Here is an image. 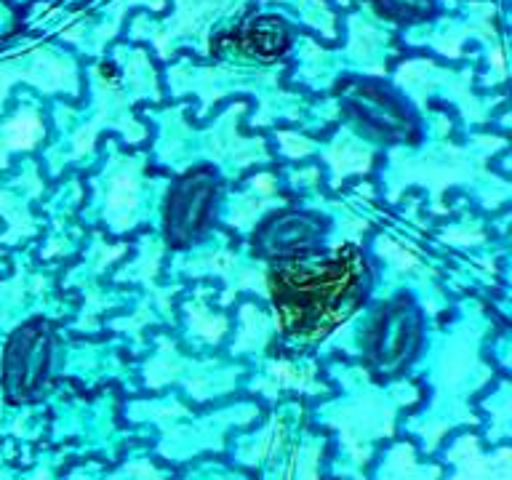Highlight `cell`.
Segmentation results:
<instances>
[{"instance_id":"1","label":"cell","mask_w":512,"mask_h":480,"mask_svg":"<svg viewBox=\"0 0 512 480\" xmlns=\"http://www.w3.org/2000/svg\"><path fill=\"white\" fill-rule=\"evenodd\" d=\"M270 294L283 334L294 342H315L363 304L368 294L366 259L358 246H342L323 262L296 256L272 267Z\"/></svg>"},{"instance_id":"2","label":"cell","mask_w":512,"mask_h":480,"mask_svg":"<svg viewBox=\"0 0 512 480\" xmlns=\"http://www.w3.org/2000/svg\"><path fill=\"white\" fill-rule=\"evenodd\" d=\"M416 347H419V312L406 296L379 307L363 334L368 363L382 374H392L400 366H406L414 358Z\"/></svg>"},{"instance_id":"3","label":"cell","mask_w":512,"mask_h":480,"mask_svg":"<svg viewBox=\"0 0 512 480\" xmlns=\"http://www.w3.org/2000/svg\"><path fill=\"white\" fill-rule=\"evenodd\" d=\"M48 366H51V331L43 320H32L11 336L3 355V384L8 398H32L46 382Z\"/></svg>"},{"instance_id":"4","label":"cell","mask_w":512,"mask_h":480,"mask_svg":"<svg viewBox=\"0 0 512 480\" xmlns=\"http://www.w3.org/2000/svg\"><path fill=\"white\" fill-rule=\"evenodd\" d=\"M342 102L344 110L352 115V120L363 131L379 136V139H387V142H414L416 134H419L411 112L384 88L360 83V86H352L344 94Z\"/></svg>"},{"instance_id":"5","label":"cell","mask_w":512,"mask_h":480,"mask_svg":"<svg viewBox=\"0 0 512 480\" xmlns=\"http://www.w3.org/2000/svg\"><path fill=\"white\" fill-rule=\"evenodd\" d=\"M216 179L211 171H198L176 184L168 195L166 238L174 246H187L208 227L214 211Z\"/></svg>"},{"instance_id":"6","label":"cell","mask_w":512,"mask_h":480,"mask_svg":"<svg viewBox=\"0 0 512 480\" xmlns=\"http://www.w3.org/2000/svg\"><path fill=\"white\" fill-rule=\"evenodd\" d=\"M323 238V224L310 214L275 216L256 232L254 246L262 256H296L310 254L315 243Z\"/></svg>"},{"instance_id":"7","label":"cell","mask_w":512,"mask_h":480,"mask_svg":"<svg viewBox=\"0 0 512 480\" xmlns=\"http://www.w3.org/2000/svg\"><path fill=\"white\" fill-rule=\"evenodd\" d=\"M243 56H254L259 62H272L288 48V30L278 19H254L232 38Z\"/></svg>"},{"instance_id":"8","label":"cell","mask_w":512,"mask_h":480,"mask_svg":"<svg viewBox=\"0 0 512 480\" xmlns=\"http://www.w3.org/2000/svg\"><path fill=\"white\" fill-rule=\"evenodd\" d=\"M40 120L32 112H19L14 120H8L6 126L0 128V144L3 150H22L30 144L38 142L40 136Z\"/></svg>"},{"instance_id":"9","label":"cell","mask_w":512,"mask_h":480,"mask_svg":"<svg viewBox=\"0 0 512 480\" xmlns=\"http://www.w3.org/2000/svg\"><path fill=\"white\" fill-rule=\"evenodd\" d=\"M379 14L398 22H422L432 14V0H371Z\"/></svg>"},{"instance_id":"10","label":"cell","mask_w":512,"mask_h":480,"mask_svg":"<svg viewBox=\"0 0 512 480\" xmlns=\"http://www.w3.org/2000/svg\"><path fill=\"white\" fill-rule=\"evenodd\" d=\"M14 27V16H11V8L0 0V38H6L8 30Z\"/></svg>"}]
</instances>
